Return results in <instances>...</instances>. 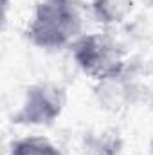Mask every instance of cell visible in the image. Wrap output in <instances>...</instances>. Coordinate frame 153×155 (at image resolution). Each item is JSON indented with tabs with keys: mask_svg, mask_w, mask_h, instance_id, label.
Segmentation results:
<instances>
[{
	"mask_svg": "<svg viewBox=\"0 0 153 155\" xmlns=\"http://www.w3.org/2000/svg\"><path fill=\"white\" fill-rule=\"evenodd\" d=\"M135 0H92L94 18L103 25L121 24L133 9Z\"/></svg>",
	"mask_w": 153,
	"mask_h": 155,
	"instance_id": "obj_4",
	"label": "cell"
},
{
	"mask_svg": "<svg viewBox=\"0 0 153 155\" xmlns=\"http://www.w3.org/2000/svg\"><path fill=\"white\" fill-rule=\"evenodd\" d=\"M9 155H61V152L45 137L29 135L11 143Z\"/></svg>",
	"mask_w": 153,
	"mask_h": 155,
	"instance_id": "obj_5",
	"label": "cell"
},
{
	"mask_svg": "<svg viewBox=\"0 0 153 155\" xmlns=\"http://www.w3.org/2000/svg\"><path fill=\"white\" fill-rule=\"evenodd\" d=\"M151 152H153V146H151Z\"/></svg>",
	"mask_w": 153,
	"mask_h": 155,
	"instance_id": "obj_6",
	"label": "cell"
},
{
	"mask_svg": "<svg viewBox=\"0 0 153 155\" xmlns=\"http://www.w3.org/2000/svg\"><path fill=\"white\" fill-rule=\"evenodd\" d=\"M81 15L74 0H38L27 25V40L40 49L70 47L81 36Z\"/></svg>",
	"mask_w": 153,
	"mask_h": 155,
	"instance_id": "obj_1",
	"label": "cell"
},
{
	"mask_svg": "<svg viewBox=\"0 0 153 155\" xmlns=\"http://www.w3.org/2000/svg\"><path fill=\"white\" fill-rule=\"evenodd\" d=\"M65 103L67 97L61 87L54 83H36L27 88L13 121L29 126H49L61 116Z\"/></svg>",
	"mask_w": 153,
	"mask_h": 155,
	"instance_id": "obj_3",
	"label": "cell"
},
{
	"mask_svg": "<svg viewBox=\"0 0 153 155\" xmlns=\"http://www.w3.org/2000/svg\"><path fill=\"white\" fill-rule=\"evenodd\" d=\"M76 65L96 81H103L124 72L126 63L114 38L106 33L81 35L70 45Z\"/></svg>",
	"mask_w": 153,
	"mask_h": 155,
	"instance_id": "obj_2",
	"label": "cell"
}]
</instances>
